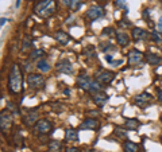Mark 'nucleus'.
<instances>
[{"instance_id": "obj_1", "label": "nucleus", "mask_w": 162, "mask_h": 152, "mask_svg": "<svg viewBox=\"0 0 162 152\" xmlns=\"http://www.w3.org/2000/svg\"><path fill=\"white\" fill-rule=\"evenodd\" d=\"M22 82H23V77H22V71L19 65H12L8 74V90L12 94H18L22 92Z\"/></svg>"}, {"instance_id": "obj_2", "label": "nucleus", "mask_w": 162, "mask_h": 152, "mask_svg": "<svg viewBox=\"0 0 162 152\" xmlns=\"http://www.w3.org/2000/svg\"><path fill=\"white\" fill-rule=\"evenodd\" d=\"M56 12V1L54 0H39L34 6V14L39 18H49Z\"/></svg>"}, {"instance_id": "obj_3", "label": "nucleus", "mask_w": 162, "mask_h": 152, "mask_svg": "<svg viewBox=\"0 0 162 152\" xmlns=\"http://www.w3.org/2000/svg\"><path fill=\"white\" fill-rule=\"evenodd\" d=\"M77 85L80 89L85 90V92L88 93H93V94H96V93L100 92V82H97L96 79H92L91 77L88 76H80L77 77Z\"/></svg>"}, {"instance_id": "obj_4", "label": "nucleus", "mask_w": 162, "mask_h": 152, "mask_svg": "<svg viewBox=\"0 0 162 152\" xmlns=\"http://www.w3.org/2000/svg\"><path fill=\"white\" fill-rule=\"evenodd\" d=\"M113 77H115V74L111 70H107V69H99V70L94 73V79H96L97 82H100V84H104V85L110 84L113 79Z\"/></svg>"}, {"instance_id": "obj_5", "label": "nucleus", "mask_w": 162, "mask_h": 152, "mask_svg": "<svg viewBox=\"0 0 162 152\" xmlns=\"http://www.w3.org/2000/svg\"><path fill=\"white\" fill-rule=\"evenodd\" d=\"M27 84L32 89H40V87L45 86L46 81L45 77L40 76V74H30V76H27Z\"/></svg>"}, {"instance_id": "obj_6", "label": "nucleus", "mask_w": 162, "mask_h": 152, "mask_svg": "<svg viewBox=\"0 0 162 152\" xmlns=\"http://www.w3.org/2000/svg\"><path fill=\"white\" fill-rule=\"evenodd\" d=\"M151 101H153V97H151L148 93H146V92H143V93H140V94H138V96H135L134 97V102H135V105H138V106H147L148 104H151Z\"/></svg>"}, {"instance_id": "obj_7", "label": "nucleus", "mask_w": 162, "mask_h": 152, "mask_svg": "<svg viewBox=\"0 0 162 152\" xmlns=\"http://www.w3.org/2000/svg\"><path fill=\"white\" fill-rule=\"evenodd\" d=\"M127 55H128V63H127L128 66L139 65V63L142 62V59H143V54L139 51V50H135V49L131 50Z\"/></svg>"}, {"instance_id": "obj_8", "label": "nucleus", "mask_w": 162, "mask_h": 152, "mask_svg": "<svg viewBox=\"0 0 162 152\" xmlns=\"http://www.w3.org/2000/svg\"><path fill=\"white\" fill-rule=\"evenodd\" d=\"M86 16L91 20H96V19H99V18L104 16V10L100 6H92L91 8H88V11H86Z\"/></svg>"}, {"instance_id": "obj_9", "label": "nucleus", "mask_w": 162, "mask_h": 152, "mask_svg": "<svg viewBox=\"0 0 162 152\" xmlns=\"http://www.w3.org/2000/svg\"><path fill=\"white\" fill-rule=\"evenodd\" d=\"M57 70H58L59 73L70 74V73H73V66H72L69 59H61L57 62Z\"/></svg>"}, {"instance_id": "obj_10", "label": "nucleus", "mask_w": 162, "mask_h": 152, "mask_svg": "<svg viewBox=\"0 0 162 152\" xmlns=\"http://www.w3.org/2000/svg\"><path fill=\"white\" fill-rule=\"evenodd\" d=\"M0 127H2V130H7L12 127V116L7 112H2L0 114Z\"/></svg>"}, {"instance_id": "obj_11", "label": "nucleus", "mask_w": 162, "mask_h": 152, "mask_svg": "<svg viewBox=\"0 0 162 152\" xmlns=\"http://www.w3.org/2000/svg\"><path fill=\"white\" fill-rule=\"evenodd\" d=\"M51 128H53V124L46 119L39 120V121L35 124V129H37L39 133H49L51 130Z\"/></svg>"}, {"instance_id": "obj_12", "label": "nucleus", "mask_w": 162, "mask_h": 152, "mask_svg": "<svg viewBox=\"0 0 162 152\" xmlns=\"http://www.w3.org/2000/svg\"><path fill=\"white\" fill-rule=\"evenodd\" d=\"M108 94L107 93H104V92H101L100 90L99 93H96V94H93V102L96 104L99 108H101V106H104L105 105V102L108 101Z\"/></svg>"}, {"instance_id": "obj_13", "label": "nucleus", "mask_w": 162, "mask_h": 152, "mask_svg": "<svg viewBox=\"0 0 162 152\" xmlns=\"http://www.w3.org/2000/svg\"><path fill=\"white\" fill-rule=\"evenodd\" d=\"M147 36L148 33L146 30H143V28L140 27L132 28V39L134 41H145V39H147Z\"/></svg>"}, {"instance_id": "obj_14", "label": "nucleus", "mask_w": 162, "mask_h": 152, "mask_svg": "<svg viewBox=\"0 0 162 152\" xmlns=\"http://www.w3.org/2000/svg\"><path fill=\"white\" fill-rule=\"evenodd\" d=\"M99 121H97L96 119H88V120H85L84 122H81L80 124V129H92V130H94V129H97L99 128Z\"/></svg>"}, {"instance_id": "obj_15", "label": "nucleus", "mask_w": 162, "mask_h": 152, "mask_svg": "<svg viewBox=\"0 0 162 152\" xmlns=\"http://www.w3.org/2000/svg\"><path fill=\"white\" fill-rule=\"evenodd\" d=\"M116 41H118V44H120L122 47H126L130 44V36L124 31H119V33H116Z\"/></svg>"}, {"instance_id": "obj_16", "label": "nucleus", "mask_w": 162, "mask_h": 152, "mask_svg": "<svg viewBox=\"0 0 162 152\" xmlns=\"http://www.w3.org/2000/svg\"><path fill=\"white\" fill-rule=\"evenodd\" d=\"M54 38H56V41L58 42L59 44H64V46L69 43V41H70V36L68 35L66 33H64V31H57Z\"/></svg>"}, {"instance_id": "obj_17", "label": "nucleus", "mask_w": 162, "mask_h": 152, "mask_svg": "<svg viewBox=\"0 0 162 152\" xmlns=\"http://www.w3.org/2000/svg\"><path fill=\"white\" fill-rule=\"evenodd\" d=\"M146 62H147L148 65L157 66V65H159V63L162 62V58H161V57H158L157 54H153V53H148V54H146Z\"/></svg>"}, {"instance_id": "obj_18", "label": "nucleus", "mask_w": 162, "mask_h": 152, "mask_svg": "<svg viewBox=\"0 0 162 152\" xmlns=\"http://www.w3.org/2000/svg\"><path fill=\"white\" fill-rule=\"evenodd\" d=\"M139 125H140V121L138 119H128L124 122V128L127 130H135L139 128Z\"/></svg>"}, {"instance_id": "obj_19", "label": "nucleus", "mask_w": 162, "mask_h": 152, "mask_svg": "<svg viewBox=\"0 0 162 152\" xmlns=\"http://www.w3.org/2000/svg\"><path fill=\"white\" fill-rule=\"evenodd\" d=\"M38 121V113L35 110H31L27 113V116L24 117V124L26 125H34Z\"/></svg>"}, {"instance_id": "obj_20", "label": "nucleus", "mask_w": 162, "mask_h": 152, "mask_svg": "<svg viewBox=\"0 0 162 152\" xmlns=\"http://www.w3.org/2000/svg\"><path fill=\"white\" fill-rule=\"evenodd\" d=\"M77 139H78V135L76 129H73V128L65 129V140L66 141H77Z\"/></svg>"}, {"instance_id": "obj_21", "label": "nucleus", "mask_w": 162, "mask_h": 152, "mask_svg": "<svg viewBox=\"0 0 162 152\" xmlns=\"http://www.w3.org/2000/svg\"><path fill=\"white\" fill-rule=\"evenodd\" d=\"M62 143L59 140H51L49 143V152H61Z\"/></svg>"}, {"instance_id": "obj_22", "label": "nucleus", "mask_w": 162, "mask_h": 152, "mask_svg": "<svg viewBox=\"0 0 162 152\" xmlns=\"http://www.w3.org/2000/svg\"><path fill=\"white\" fill-rule=\"evenodd\" d=\"M138 149H139V145L136 143H132L130 140L124 143V152H138Z\"/></svg>"}, {"instance_id": "obj_23", "label": "nucleus", "mask_w": 162, "mask_h": 152, "mask_svg": "<svg viewBox=\"0 0 162 152\" xmlns=\"http://www.w3.org/2000/svg\"><path fill=\"white\" fill-rule=\"evenodd\" d=\"M37 67L39 69L40 71H43V73H47V71L50 70V65H49V62H47L46 59H40V61H38Z\"/></svg>"}, {"instance_id": "obj_24", "label": "nucleus", "mask_w": 162, "mask_h": 152, "mask_svg": "<svg viewBox=\"0 0 162 152\" xmlns=\"http://www.w3.org/2000/svg\"><path fill=\"white\" fill-rule=\"evenodd\" d=\"M80 6H81V0H70L69 1V7L73 11H77L80 8Z\"/></svg>"}, {"instance_id": "obj_25", "label": "nucleus", "mask_w": 162, "mask_h": 152, "mask_svg": "<svg viewBox=\"0 0 162 152\" xmlns=\"http://www.w3.org/2000/svg\"><path fill=\"white\" fill-rule=\"evenodd\" d=\"M43 55H45V51L39 49V50H34V51L30 54V58H31V59H37V58L43 57Z\"/></svg>"}, {"instance_id": "obj_26", "label": "nucleus", "mask_w": 162, "mask_h": 152, "mask_svg": "<svg viewBox=\"0 0 162 152\" xmlns=\"http://www.w3.org/2000/svg\"><path fill=\"white\" fill-rule=\"evenodd\" d=\"M84 55H86V57H96V53H94V50H93V47L92 46H89V47H86L85 50H84Z\"/></svg>"}, {"instance_id": "obj_27", "label": "nucleus", "mask_w": 162, "mask_h": 152, "mask_svg": "<svg viewBox=\"0 0 162 152\" xmlns=\"http://www.w3.org/2000/svg\"><path fill=\"white\" fill-rule=\"evenodd\" d=\"M101 34L105 36H110V35H113V34H115V30H113L112 27H105V28H103Z\"/></svg>"}, {"instance_id": "obj_28", "label": "nucleus", "mask_w": 162, "mask_h": 152, "mask_svg": "<svg viewBox=\"0 0 162 152\" xmlns=\"http://www.w3.org/2000/svg\"><path fill=\"white\" fill-rule=\"evenodd\" d=\"M113 132H115L116 135L119 136V137L127 139V132H126V130H123V129H120V128H115V130H113Z\"/></svg>"}, {"instance_id": "obj_29", "label": "nucleus", "mask_w": 162, "mask_h": 152, "mask_svg": "<svg viewBox=\"0 0 162 152\" xmlns=\"http://www.w3.org/2000/svg\"><path fill=\"white\" fill-rule=\"evenodd\" d=\"M151 38H153L154 42H162V36L159 35L157 31H154V33H151Z\"/></svg>"}, {"instance_id": "obj_30", "label": "nucleus", "mask_w": 162, "mask_h": 152, "mask_svg": "<svg viewBox=\"0 0 162 152\" xmlns=\"http://www.w3.org/2000/svg\"><path fill=\"white\" fill-rule=\"evenodd\" d=\"M31 47V41L30 39H24V43H23V47H22V51H26L27 49H30Z\"/></svg>"}, {"instance_id": "obj_31", "label": "nucleus", "mask_w": 162, "mask_h": 152, "mask_svg": "<svg viewBox=\"0 0 162 152\" xmlns=\"http://www.w3.org/2000/svg\"><path fill=\"white\" fill-rule=\"evenodd\" d=\"M157 97H158V101H159V102L162 104V90H161V89L157 90Z\"/></svg>"}, {"instance_id": "obj_32", "label": "nucleus", "mask_w": 162, "mask_h": 152, "mask_svg": "<svg viewBox=\"0 0 162 152\" xmlns=\"http://www.w3.org/2000/svg\"><path fill=\"white\" fill-rule=\"evenodd\" d=\"M157 28H158V30L162 33V16L159 18V20H158V24H157Z\"/></svg>"}, {"instance_id": "obj_33", "label": "nucleus", "mask_w": 162, "mask_h": 152, "mask_svg": "<svg viewBox=\"0 0 162 152\" xmlns=\"http://www.w3.org/2000/svg\"><path fill=\"white\" fill-rule=\"evenodd\" d=\"M116 6H118V7H123V8H124V1H123V0H116Z\"/></svg>"}, {"instance_id": "obj_34", "label": "nucleus", "mask_w": 162, "mask_h": 152, "mask_svg": "<svg viewBox=\"0 0 162 152\" xmlns=\"http://www.w3.org/2000/svg\"><path fill=\"white\" fill-rule=\"evenodd\" d=\"M148 16H150V14H148V10H145V11H143V18L146 19V18H148Z\"/></svg>"}, {"instance_id": "obj_35", "label": "nucleus", "mask_w": 162, "mask_h": 152, "mask_svg": "<svg viewBox=\"0 0 162 152\" xmlns=\"http://www.w3.org/2000/svg\"><path fill=\"white\" fill-rule=\"evenodd\" d=\"M105 59H107V62H110V63L113 62V59H112V57H111V55H107V57H105Z\"/></svg>"}, {"instance_id": "obj_36", "label": "nucleus", "mask_w": 162, "mask_h": 152, "mask_svg": "<svg viewBox=\"0 0 162 152\" xmlns=\"http://www.w3.org/2000/svg\"><path fill=\"white\" fill-rule=\"evenodd\" d=\"M66 152H78V149L77 148H69V149H66Z\"/></svg>"}, {"instance_id": "obj_37", "label": "nucleus", "mask_w": 162, "mask_h": 152, "mask_svg": "<svg viewBox=\"0 0 162 152\" xmlns=\"http://www.w3.org/2000/svg\"><path fill=\"white\" fill-rule=\"evenodd\" d=\"M5 23H7V19H5V18H2V23H0V24H2V26H4Z\"/></svg>"}, {"instance_id": "obj_38", "label": "nucleus", "mask_w": 162, "mask_h": 152, "mask_svg": "<svg viewBox=\"0 0 162 152\" xmlns=\"http://www.w3.org/2000/svg\"><path fill=\"white\" fill-rule=\"evenodd\" d=\"M120 63H122V61H113L111 65H120Z\"/></svg>"}, {"instance_id": "obj_39", "label": "nucleus", "mask_w": 162, "mask_h": 152, "mask_svg": "<svg viewBox=\"0 0 162 152\" xmlns=\"http://www.w3.org/2000/svg\"><path fill=\"white\" fill-rule=\"evenodd\" d=\"M7 106H8V108H14V106H12V104H10V102H8V104H7ZM12 110H14V112H15V113H18V112H16V110H15V109H12Z\"/></svg>"}, {"instance_id": "obj_40", "label": "nucleus", "mask_w": 162, "mask_h": 152, "mask_svg": "<svg viewBox=\"0 0 162 152\" xmlns=\"http://www.w3.org/2000/svg\"><path fill=\"white\" fill-rule=\"evenodd\" d=\"M20 6V0H16V7Z\"/></svg>"}, {"instance_id": "obj_41", "label": "nucleus", "mask_w": 162, "mask_h": 152, "mask_svg": "<svg viewBox=\"0 0 162 152\" xmlns=\"http://www.w3.org/2000/svg\"><path fill=\"white\" fill-rule=\"evenodd\" d=\"M161 51H162V47H161Z\"/></svg>"}]
</instances>
